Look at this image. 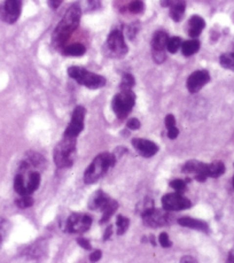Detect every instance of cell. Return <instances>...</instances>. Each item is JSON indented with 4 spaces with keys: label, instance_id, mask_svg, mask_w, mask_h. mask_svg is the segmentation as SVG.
I'll list each match as a JSON object with an SVG mask.
<instances>
[{
    "label": "cell",
    "instance_id": "cell-1",
    "mask_svg": "<svg viewBox=\"0 0 234 263\" xmlns=\"http://www.w3.org/2000/svg\"><path fill=\"white\" fill-rule=\"evenodd\" d=\"M82 9L78 4L71 5L55 28L52 36V45L55 48H64L70 36L78 28L81 22Z\"/></svg>",
    "mask_w": 234,
    "mask_h": 263
},
{
    "label": "cell",
    "instance_id": "cell-2",
    "mask_svg": "<svg viewBox=\"0 0 234 263\" xmlns=\"http://www.w3.org/2000/svg\"><path fill=\"white\" fill-rule=\"evenodd\" d=\"M113 153H101L94 157L92 163L87 167L84 174V182L86 184H94L106 175L108 170L116 163Z\"/></svg>",
    "mask_w": 234,
    "mask_h": 263
},
{
    "label": "cell",
    "instance_id": "cell-3",
    "mask_svg": "<svg viewBox=\"0 0 234 263\" xmlns=\"http://www.w3.org/2000/svg\"><path fill=\"white\" fill-rule=\"evenodd\" d=\"M76 157V137L64 136L54 150V161L58 168H69Z\"/></svg>",
    "mask_w": 234,
    "mask_h": 263
},
{
    "label": "cell",
    "instance_id": "cell-4",
    "mask_svg": "<svg viewBox=\"0 0 234 263\" xmlns=\"http://www.w3.org/2000/svg\"><path fill=\"white\" fill-rule=\"evenodd\" d=\"M88 207L92 210H101L102 219L100 223L104 224L109 221V219L116 212L118 203L108 197L104 191H97L93 196L91 197L90 201H88Z\"/></svg>",
    "mask_w": 234,
    "mask_h": 263
},
{
    "label": "cell",
    "instance_id": "cell-5",
    "mask_svg": "<svg viewBox=\"0 0 234 263\" xmlns=\"http://www.w3.org/2000/svg\"><path fill=\"white\" fill-rule=\"evenodd\" d=\"M68 75L71 78H74L78 84L84 85V87L91 88V90L100 88L106 85V78L104 76L91 73V71L86 70L85 68L77 67V66H74V67L69 68Z\"/></svg>",
    "mask_w": 234,
    "mask_h": 263
},
{
    "label": "cell",
    "instance_id": "cell-6",
    "mask_svg": "<svg viewBox=\"0 0 234 263\" xmlns=\"http://www.w3.org/2000/svg\"><path fill=\"white\" fill-rule=\"evenodd\" d=\"M128 45L125 44L124 35L120 30L111 31L108 36L106 44H105L104 52L108 58L121 59L128 54Z\"/></svg>",
    "mask_w": 234,
    "mask_h": 263
},
{
    "label": "cell",
    "instance_id": "cell-7",
    "mask_svg": "<svg viewBox=\"0 0 234 263\" xmlns=\"http://www.w3.org/2000/svg\"><path fill=\"white\" fill-rule=\"evenodd\" d=\"M134 104H136V94L133 93V91L123 90L115 95L111 107L118 118H125L131 113Z\"/></svg>",
    "mask_w": 234,
    "mask_h": 263
},
{
    "label": "cell",
    "instance_id": "cell-8",
    "mask_svg": "<svg viewBox=\"0 0 234 263\" xmlns=\"http://www.w3.org/2000/svg\"><path fill=\"white\" fill-rule=\"evenodd\" d=\"M141 216H143L145 224L150 226V228H160V226L170 224L172 221V216L168 213V210L156 209L154 207H149V208L143 210Z\"/></svg>",
    "mask_w": 234,
    "mask_h": 263
},
{
    "label": "cell",
    "instance_id": "cell-9",
    "mask_svg": "<svg viewBox=\"0 0 234 263\" xmlns=\"http://www.w3.org/2000/svg\"><path fill=\"white\" fill-rule=\"evenodd\" d=\"M92 225V218L86 214L74 213L69 216L65 223V231L68 233H84Z\"/></svg>",
    "mask_w": 234,
    "mask_h": 263
},
{
    "label": "cell",
    "instance_id": "cell-10",
    "mask_svg": "<svg viewBox=\"0 0 234 263\" xmlns=\"http://www.w3.org/2000/svg\"><path fill=\"white\" fill-rule=\"evenodd\" d=\"M22 11V0H5L0 6V19L8 24L18 21Z\"/></svg>",
    "mask_w": 234,
    "mask_h": 263
},
{
    "label": "cell",
    "instance_id": "cell-11",
    "mask_svg": "<svg viewBox=\"0 0 234 263\" xmlns=\"http://www.w3.org/2000/svg\"><path fill=\"white\" fill-rule=\"evenodd\" d=\"M169 39L167 32L156 31L151 39V52H153V60L156 64H163L166 61L167 43Z\"/></svg>",
    "mask_w": 234,
    "mask_h": 263
},
{
    "label": "cell",
    "instance_id": "cell-12",
    "mask_svg": "<svg viewBox=\"0 0 234 263\" xmlns=\"http://www.w3.org/2000/svg\"><path fill=\"white\" fill-rule=\"evenodd\" d=\"M162 207L168 212H179L192 207V202L181 193H169L162 198Z\"/></svg>",
    "mask_w": 234,
    "mask_h": 263
},
{
    "label": "cell",
    "instance_id": "cell-13",
    "mask_svg": "<svg viewBox=\"0 0 234 263\" xmlns=\"http://www.w3.org/2000/svg\"><path fill=\"white\" fill-rule=\"evenodd\" d=\"M85 114H86V110H85L83 106H77L75 108L70 123L68 124L67 129L64 131V136L77 138L78 134L84 129Z\"/></svg>",
    "mask_w": 234,
    "mask_h": 263
},
{
    "label": "cell",
    "instance_id": "cell-14",
    "mask_svg": "<svg viewBox=\"0 0 234 263\" xmlns=\"http://www.w3.org/2000/svg\"><path fill=\"white\" fill-rule=\"evenodd\" d=\"M210 82V75L207 70H196L187 78V88L191 93H196Z\"/></svg>",
    "mask_w": 234,
    "mask_h": 263
},
{
    "label": "cell",
    "instance_id": "cell-15",
    "mask_svg": "<svg viewBox=\"0 0 234 263\" xmlns=\"http://www.w3.org/2000/svg\"><path fill=\"white\" fill-rule=\"evenodd\" d=\"M183 172L186 174H194L197 182H204L208 178V164L197 160H190L183 167Z\"/></svg>",
    "mask_w": 234,
    "mask_h": 263
},
{
    "label": "cell",
    "instance_id": "cell-16",
    "mask_svg": "<svg viewBox=\"0 0 234 263\" xmlns=\"http://www.w3.org/2000/svg\"><path fill=\"white\" fill-rule=\"evenodd\" d=\"M132 145L145 157L154 156L159 152V146L156 144L148 139H143V138H134L132 139Z\"/></svg>",
    "mask_w": 234,
    "mask_h": 263
},
{
    "label": "cell",
    "instance_id": "cell-17",
    "mask_svg": "<svg viewBox=\"0 0 234 263\" xmlns=\"http://www.w3.org/2000/svg\"><path fill=\"white\" fill-rule=\"evenodd\" d=\"M178 223H179L181 226H185V228L200 230V231H203V232L209 231V226H208L206 222L199 221V219H195L192 218H187V216L180 218L179 219H178Z\"/></svg>",
    "mask_w": 234,
    "mask_h": 263
},
{
    "label": "cell",
    "instance_id": "cell-18",
    "mask_svg": "<svg viewBox=\"0 0 234 263\" xmlns=\"http://www.w3.org/2000/svg\"><path fill=\"white\" fill-rule=\"evenodd\" d=\"M206 28V22L201 16L194 15L189 22V35L191 37L196 38L197 36H200L201 32L203 31V29Z\"/></svg>",
    "mask_w": 234,
    "mask_h": 263
},
{
    "label": "cell",
    "instance_id": "cell-19",
    "mask_svg": "<svg viewBox=\"0 0 234 263\" xmlns=\"http://www.w3.org/2000/svg\"><path fill=\"white\" fill-rule=\"evenodd\" d=\"M170 18L174 22H179L183 19L184 13H185L186 4L184 0H173L172 4L170 6Z\"/></svg>",
    "mask_w": 234,
    "mask_h": 263
},
{
    "label": "cell",
    "instance_id": "cell-20",
    "mask_svg": "<svg viewBox=\"0 0 234 263\" xmlns=\"http://www.w3.org/2000/svg\"><path fill=\"white\" fill-rule=\"evenodd\" d=\"M61 51L67 57H82L86 52V47L80 43H75V44L64 46Z\"/></svg>",
    "mask_w": 234,
    "mask_h": 263
},
{
    "label": "cell",
    "instance_id": "cell-21",
    "mask_svg": "<svg viewBox=\"0 0 234 263\" xmlns=\"http://www.w3.org/2000/svg\"><path fill=\"white\" fill-rule=\"evenodd\" d=\"M225 173V164L222 161H213V162L208 164V177L217 178Z\"/></svg>",
    "mask_w": 234,
    "mask_h": 263
},
{
    "label": "cell",
    "instance_id": "cell-22",
    "mask_svg": "<svg viewBox=\"0 0 234 263\" xmlns=\"http://www.w3.org/2000/svg\"><path fill=\"white\" fill-rule=\"evenodd\" d=\"M200 50V42L197 39H191L181 44V52L185 57H191Z\"/></svg>",
    "mask_w": 234,
    "mask_h": 263
},
{
    "label": "cell",
    "instance_id": "cell-23",
    "mask_svg": "<svg viewBox=\"0 0 234 263\" xmlns=\"http://www.w3.org/2000/svg\"><path fill=\"white\" fill-rule=\"evenodd\" d=\"M11 223H9L8 219H6L4 218H0V247H1L4 241L7 238L9 231H11Z\"/></svg>",
    "mask_w": 234,
    "mask_h": 263
},
{
    "label": "cell",
    "instance_id": "cell-24",
    "mask_svg": "<svg viewBox=\"0 0 234 263\" xmlns=\"http://www.w3.org/2000/svg\"><path fill=\"white\" fill-rule=\"evenodd\" d=\"M116 225H117V236L124 235L125 232L128 231V225H130V219L128 218H125L123 215H118L116 219Z\"/></svg>",
    "mask_w": 234,
    "mask_h": 263
},
{
    "label": "cell",
    "instance_id": "cell-25",
    "mask_svg": "<svg viewBox=\"0 0 234 263\" xmlns=\"http://www.w3.org/2000/svg\"><path fill=\"white\" fill-rule=\"evenodd\" d=\"M136 84V81H134V77L131 74H124L123 77H122L121 85H120V90H132V88Z\"/></svg>",
    "mask_w": 234,
    "mask_h": 263
},
{
    "label": "cell",
    "instance_id": "cell-26",
    "mask_svg": "<svg viewBox=\"0 0 234 263\" xmlns=\"http://www.w3.org/2000/svg\"><path fill=\"white\" fill-rule=\"evenodd\" d=\"M219 62L222 67L234 71V53H225L220 55Z\"/></svg>",
    "mask_w": 234,
    "mask_h": 263
},
{
    "label": "cell",
    "instance_id": "cell-27",
    "mask_svg": "<svg viewBox=\"0 0 234 263\" xmlns=\"http://www.w3.org/2000/svg\"><path fill=\"white\" fill-rule=\"evenodd\" d=\"M181 44H183V43H181V39L179 37L169 38L167 43V50L168 52H170V53L173 54L181 47Z\"/></svg>",
    "mask_w": 234,
    "mask_h": 263
},
{
    "label": "cell",
    "instance_id": "cell-28",
    "mask_svg": "<svg viewBox=\"0 0 234 263\" xmlns=\"http://www.w3.org/2000/svg\"><path fill=\"white\" fill-rule=\"evenodd\" d=\"M35 200L31 198L30 196H21V198L16 199V206L19 207V208L21 209H25V208H29V207H31L32 205H34Z\"/></svg>",
    "mask_w": 234,
    "mask_h": 263
},
{
    "label": "cell",
    "instance_id": "cell-29",
    "mask_svg": "<svg viewBox=\"0 0 234 263\" xmlns=\"http://www.w3.org/2000/svg\"><path fill=\"white\" fill-rule=\"evenodd\" d=\"M128 11L133 14H139L144 11V2L141 0H133L130 5H128Z\"/></svg>",
    "mask_w": 234,
    "mask_h": 263
},
{
    "label": "cell",
    "instance_id": "cell-30",
    "mask_svg": "<svg viewBox=\"0 0 234 263\" xmlns=\"http://www.w3.org/2000/svg\"><path fill=\"white\" fill-rule=\"evenodd\" d=\"M170 186L178 193H183V191L186 189V182L183 179H173L170 182Z\"/></svg>",
    "mask_w": 234,
    "mask_h": 263
},
{
    "label": "cell",
    "instance_id": "cell-31",
    "mask_svg": "<svg viewBox=\"0 0 234 263\" xmlns=\"http://www.w3.org/2000/svg\"><path fill=\"white\" fill-rule=\"evenodd\" d=\"M159 241H160L161 246H162V247H164V248H169V247H171V246H172V242H171L169 236H168L167 232L161 233L160 237H159Z\"/></svg>",
    "mask_w": 234,
    "mask_h": 263
},
{
    "label": "cell",
    "instance_id": "cell-32",
    "mask_svg": "<svg viewBox=\"0 0 234 263\" xmlns=\"http://www.w3.org/2000/svg\"><path fill=\"white\" fill-rule=\"evenodd\" d=\"M127 127L130 130H138L141 127L140 121L138 118H131V120H128Z\"/></svg>",
    "mask_w": 234,
    "mask_h": 263
},
{
    "label": "cell",
    "instance_id": "cell-33",
    "mask_svg": "<svg viewBox=\"0 0 234 263\" xmlns=\"http://www.w3.org/2000/svg\"><path fill=\"white\" fill-rule=\"evenodd\" d=\"M166 127H167L168 130L172 129V128L176 127V118H174L173 115L169 114L166 117Z\"/></svg>",
    "mask_w": 234,
    "mask_h": 263
},
{
    "label": "cell",
    "instance_id": "cell-34",
    "mask_svg": "<svg viewBox=\"0 0 234 263\" xmlns=\"http://www.w3.org/2000/svg\"><path fill=\"white\" fill-rule=\"evenodd\" d=\"M77 244L83 247L84 249H91V242L85 238H78L77 239Z\"/></svg>",
    "mask_w": 234,
    "mask_h": 263
},
{
    "label": "cell",
    "instance_id": "cell-35",
    "mask_svg": "<svg viewBox=\"0 0 234 263\" xmlns=\"http://www.w3.org/2000/svg\"><path fill=\"white\" fill-rule=\"evenodd\" d=\"M178 136H179V130H178L176 127L168 130V137H169L170 139H176Z\"/></svg>",
    "mask_w": 234,
    "mask_h": 263
},
{
    "label": "cell",
    "instance_id": "cell-36",
    "mask_svg": "<svg viewBox=\"0 0 234 263\" xmlns=\"http://www.w3.org/2000/svg\"><path fill=\"white\" fill-rule=\"evenodd\" d=\"M62 1L64 0H48V5L52 9H58L62 4Z\"/></svg>",
    "mask_w": 234,
    "mask_h": 263
},
{
    "label": "cell",
    "instance_id": "cell-37",
    "mask_svg": "<svg viewBox=\"0 0 234 263\" xmlns=\"http://www.w3.org/2000/svg\"><path fill=\"white\" fill-rule=\"evenodd\" d=\"M101 251H94L93 253H92L91 256H90V260L92 262H95V261H99V260H100L101 258Z\"/></svg>",
    "mask_w": 234,
    "mask_h": 263
},
{
    "label": "cell",
    "instance_id": "cell-38",
    "mask_svg": "<svg viewBox=\"0 0 234 263\" xmlns=\"http://www.w3.org/2000/svg\"><path fill=\"white\" fill-rule=\"evenodd\" d=\"M111 232H113V226L109 225V226H108V228L106 229V231H105V235H104V241H108V239L110 238Z\"/></svg>",
    "mask_w": 234,
    "mask_h": 263
},
{
    "label": "cell",
    "instance_id": "cell-39",
    "mask_svg": "<svg viewBox=\"0 0 234 263\" xmlns=\"http://www.w3.org/2000/svg\"><path fill=\"white\" fill-rule=\"evenodd\" d=\"M88 4L92 6V8H98L100 6V0H88Z\"/></svg>",
    "mask_w": 234,
    "mask_h": 263
},
{
    "label": "cell",
    "instance_id": "cell-40",
    "mask_svg": "<svg viewBox=\"0 0 234 263\" xmlns=\"http://www.w3.org/2000/svg\"><path fill=\"white\" fill-rule=\"evenodd\" d=\"M172 1L173 0H161V6H163V7H170Z\"/></svg>",
    "mask_w": 234,
    "mask_h": 263
},
{
    "label": "cell",
    "instance_id": "cell-41",
    "mask_svg": "<svg viewBox=\"0 0 234 263\" xmlns=\"http://www.w3.org/2000/svg\"><path fill=\"white\" fill-rule=\"evenodd\" d=\"M227 261H229V262H234V246H233V248L230 251L229 259H227Z\"/></svg>",
    "mask_w": 234,
    "mask_h": 263
},
{
    "label": "cell",
    "instance_id": "cell-42",
    "mask_svg": "<svg viewBox=\"0 0 234 263\" xmlns=\"http://www.w3.org/2000/svg\"><path fill=\"white\" fill-rule=\"evenodd\" d=\"M195 262V259H192V258H183L181 259V262Z\"/></svg>",
    "mask_w": 234,
    "mask_h": 263
},
{
    "label": "cell",
    "instance_id": "cell-43",
    "mask_svg": "<svg viewBox=\"0 0 234 263\" xmlns=\"http://www.w3.org/2000/svg\"><path fill=\"white\" fill-rule=\"evenodd\" d=\"M232 183H233V189H234V176H233V180H232Z\"/></svg>",
    "mask_w": 234,
    "mask_h": 263
}]
</instances>
